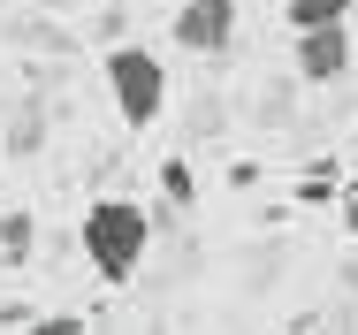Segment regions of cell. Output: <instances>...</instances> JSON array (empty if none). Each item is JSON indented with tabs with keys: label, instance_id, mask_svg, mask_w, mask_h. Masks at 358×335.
I'll list each match as a JSON object with an SVG mask.
<instances>
[{
	"label": "cell",
	"instance_id": "cell-2",
	"mask_svg": "<svg viewBox=\"0 0 358 335\" xmlns=\"http://www.w3.org/2000/svg\"><path fill=\"white\" fill-rule=\"evenodd\" d=\"M107 99L130 130H152L168 115V69L152 46H107Z\"/></svg>",
	"mask_w": 358,
	"mask_h": 335
},
{
	"label": "cell",
	"instance_id": "cell-3",
	"mask_svg": "<svg viewBox=\"0 0 358 335\" xmlns=\"http://www.w3.org/2000/svg\"><path fill=\"white\" fill-rule=\"evenodd\" d=\"M168 31L183 54H229L236 46V0H183Z\"/></svg>",
	"mask_w": 358,
	"mask_h": 335
},
{
	"label": "cell",
	"instance_id": "cell-7",
	"mask_svg": "<svg viewBox=\"0 0 358 335\" xmlns=\"http://www.w3.org/2000/svg\"><path fill=\"white\" fill-rule=\"evenodd\" d=\"M31 236H38L31 213H8V221H0V252H8V259H31Z\"/></svg>",
	"mask_w": 358,
	"mask_h": 335
},
{
	"label": "cell",
	"instance_id": "cell-6",
	"mask_svg": "<svg viewBox=\"0 0 358 335\" xmlns=\"http://www.w3.org/2000/svg\"><path fill=\"white\" fill-rule=\"evenodd\" d=\"M160 199L168 206H199V176H191V160L176 152V160H160Z\"/></svg>",
	"mask_w": 358,
	"mask_h": 335
},
{
	"label": "cell",
	"instance_id": "cell-1",
	"mask_svg": "<svg viewBox=\"0 0 358 335\" xmlns=\"http://www.w3.org/2000/svg\"><path fill=\"white\" fill-rule=\"evenodd\" d=\"M76 244H84V259H92V274L107 290H130L138 267H145V252H152V213L138 199H92Z\"/></svg>",
	"mask_w": 358,
	"mask_h": 335
},
{
	"label": "cell",
	"instance_id": "cell-5",
	"mask_svg": "<svg viewBox=\"0 0 358 335\" xmlns=\"http://www.w3.org/2000/svg\"><path fill=\"white\" fill-rule=\"evenodd\" d=\"M351 8L358 0H289L282 23H289V38H297V31H320V23H351Z\"/></svg>",
	"mask_w": 358,
	"mask_h": 335
},
{
	"label": "cell",
	"instance_id": "cell-4",
	"mask_svg": "<svg viewBox=\"0 0 358 335\" xmlns=\"http://www.w3.org/2000/svg\"><path fill=\"white\" fill-rule=\"evenodd\" d=\"M351 23H320V31H297V84H343L351 76Z\"/></svg>",
	"mask_w": 358,
	"mask_h": 335
},
{
	"label": "cell",
	"instance_id": "cell-8",
	"mask_svg": "<svg viewBox=\"0 0 358 335\" xmlns=\"http://www.w3.org/2000/svg\"><path fill=\"white\" fill-rule=\"evenodd\" d=\"M336 206H343V229L358 236V183H343V199H336Z\"/></svg>",
	"mask_w": 358,
	"mask_h": 335
}]
</instances>
